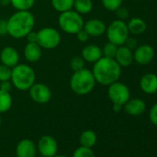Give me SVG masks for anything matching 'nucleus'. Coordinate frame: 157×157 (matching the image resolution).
I'll return each mask as SVG.
<instances>
[{
    "mask_svg": "<svg viewBox=\"0 0 157 157\" xmlns=\"http://www.w3.org/2000/svg\"><path fill=\"white\" fill-rule=\"evenodd\" d=\"M115 12H116V14H117V19H118V20H121V21L127 20V19L128 18V15H129L128 9L125 8V7H123V6L119 7Z\"/></svg>",
    "mask_w": 157,
    "mask_h": 157,
    "instance_id": "31",
    "label": "nucleus"
},
{
    "mask_svg": "<svg viewBox=\"0 0 157 157\" xmlns=\"http://www.w3.org/2000/svg\"><path fill=\"white\" fill-rule=\"evenodd\" d=\"M115 60L117 62V64L121 67H129L134 62L133 51L129 49L128 46H126L125 44L120 45L117 47V50L115 56Z\"/></svg>",
    "mask_w": 157,
    "mask_h": 157,
    "instance_id": "16",
    "label": "nucleus"
},
{
    "mask_svg": "<svg viewBox=\"0 0 157 157\" xmlns=\"http://www.w3.org/2000/svg\"><path fill=\"white\" fill-rule=\"evenodd\" d=\"M57 21L60 30L67 34H76L83 29L84 25L82 15L78 14L74 10L60 13Z\"/></svg>",
    "mask_w": 157,
    "mask_h": 157,
    "instance_id": "5",
    "label": "nucleus"
},
{
    "mask_svg": "<svg viewBox=\"0 0 157 157\" xmlns=\"http://www.w3.org/2000/svg\"><path fill=\"white\" fill-rule=\"evenodd\" d=\"M35 157H44V156H43V155H40V156H35Z\"/></svg>",
    "mask_w": 157,
    "mask_h": 157,
    "instance_id": "42",
    "label": "nucleus"
},
{
    "mask_svg": "<svg viewBox=\"0 0 157 157\" xmlns=\"http://www.w3.org/2000/svg\"><path fill=\"white\" fill-rule=\"evenodd\" d=\"M11 77V67H9L3 64L0 65V82L10 81Z\"/></svg>",
    "mask_w": 157,
    "mask_h": 157,
    "instance_id": "30",
    "label": "nucleus"
},
{
    "mask_svg": "<svg viewBox=\"0 0 157 157\" xmlns=\"http://www.w3.org/2000/svg\"><path fill=\"white\" fill-rule=\"evenodd\" d=\"M128 33L134 35H140L143 33L147 29L146 22L140 18H132L127 23Z\"/></svg>",
    "mask_w": 157,
    "mask_h": 157,
    "instance_id": "20",
    "label": "nucleus"
},
{
    "mask_svg": "<svg viewBox=\"0 0 157 157\" xmlns=\"http://www.w3.org/2000/svg\"><path fill=\"white\" fill-rule=\"evenodd\" d=\"M10 82L14 88L25 92L36 82V74L34 69L28 64H18L11 68Z\"/></svg>",
    "mask_w": 157,
    "mask_h": 157,
    "instance_id": "4",
    "label": "nucleus"
},
{
    "mask_svg": "<svg viewBox=\"0 0 157 157\" xmlns=\"http://www.w3.org/2000/svg\"><path fill=\"white\" fill-rule=\"evenodd\" d=\"M97 141V135L94 130H84L80 136V143L82 146L93 148Z\"/></svg>",
    "mask_w": 157,
    "mask_h": 157,
    "instance_id": "21",
    "label": "nucleus"
},
{
    "mask_svg": "<svg viewBox=\"0 0 157 157\" xmlns=\"http://www.w3.org/2000/svg\"><path fill=\"white\" fill-rule=\"evenodd\" d=\"M94 8L92 0H74L73 10L81 15L89 14Z\"/></svg>",
    "mask_w": 157,
    "mask_h": 157,
    "instance_id": "22",
    "label": "nucleus"
},
{
    "mask_svg": "<svg viewBox=\"0 0 157 157\" xmlns=\"http://www.w3.org/2000/svg\"><path fill=\"white\" fill-rule=\"evenodd\" d=\"M12 96L10 92L0 90V114L8 112L12 106Z\"/></svg>",
    "mask_w": 157,
    "mask_h": 157,
    "instance_id": "23",
    "label": "nucleus"
},
{
    "mask_svg": "<svg viewBox=\"0 0 157 157\" xmlns=\"http://www.w3.org/2000/svg\"><path fill=\"white\" fill-rule=\"evenodd\" d=\"M60 42L61 34L53 27H44L37 32V44L43 49L51 50L56 48Z\"/></svg>",
    "mask_w": 157,
    "mask_h": 157,
    "instance_id": "7",
    "label": "nucleus"
},
{
    "mask_svg": "<svg viewBox=\"0 0 157 157\" xmlns=\"http://www.w3.org/2000/svg\"><path fill=\"white\" fill-rule=\"evenodd\" d=\"M140 90L147 94H153L157 93V75L154 73L144 74L140 81Z\"/></svg>",
    "mask_w": 157,
    "mask_h": 157,
    "instance_id": "17",
    "label": "nucleus"
},
{
    "mask_svg": "<svg viewBox=\"0 0 157 157\" xmlns=\"http://www.w3.org/2000/svg\"><path fill=\"white\" fill-rule=\"evenodd\" d=\"M121 67L115 58L102 56L94 63L92 72L94 76L96 83L103 86H109L117 82L121 75Z\"/></svg>",
    "mask_w": 157,
    "mask_h": 157,
    "instance_id": "2",
    "label": "nucleus"
},
{
    "mask_svg": "<svg viewBox=\"0 0 157 157\" xmlns=\"http://www.w3.org/2000/svg\"><path fill=\"white\" fill-rule=\"evenodd\" d=\"M117 45H116L113 43L107 42L104 47L102 48V53H103V56L105 57H109V58H115L117 50Z\"/></svg>",
    "mask_w": 157,
    "mask_h": 157,
    "instance_id": "27",
    "label": "nucleus"
},
{
    "mask_svg": "<svg viewBox=\"0 0 157 157\" xmlns=\"http://www.w3.org/2000/svg\"><path fill=\"white\" fill-rule=\"evenodd\" d=\"M7 34V21L0 19V35Z\"/></svg>",
    "mask_w": 157,
    "mask_h": 157,
    "instance_id": "37",
    "label": "nucleus"
},
{
    "mask_svg": "<svg viewBox=\"0 0 157 157\" xmlns=\"http://www.w3.org/2000/svg\"><path fill=\"white\" fill-rule=\"evenodd\" d=\"M126 46H128L129 49H131V50H133V49H135L137 46H138V42H137V40L136 39H134V38H131V37H129L128 36V38L127 39V41L125 42V44H124Z\"/></svg>",
    "mask_w": 157,
    "mask_h": 157,
    "instance_id": "35",
    "label": "nucleus"
},
{
    "mask_svg": "<svg viewBox=\"0 0 157 157\" xmlns=\"http://www.w3.org/2000/svg\"><path fill=\"white\" fill-rule=\"evenodd\" d=\"M95 84L96 82L92 70L86 67L73 71L69 81L71 91L78 95H86L92 93Z\"/></svg>",
    "mask_w": 157,
    "mask_h": 157,
    "instance_id": "3",
    "label": "nucleus"
},
{
    "mask_svg": "<svg viewBox=\"0 0 157 157\" xmlns=\"http://www.w3.org/2000/svg\"><path fill=\"white\" fill-rule=\"evenodd\" d=\"M37 152V146L35 143L29 140H21L16 147V156L17 157H35Z\"/></svg>",
    "mask_w": 157,
    "mask_h": 157,
    "instance_id": "14",
    "label": "nucleus"
},
{
    "mask_svg": "<svg viewBox=\"0 0 157 157\" xmlns=\"http://www.w3.org/2000/svg\"><path fill=\"white\" fill-rule=\"evenodd\" d=\"M72 157H95V154L92 148L81 146L74 151Z\"/></svg>",
    "mask_w": 157,
    "mask_h": 157,
    "instance_id": "26",
    "label": "nucleus"
},
{
    "mask_svg": "<svg viewBox=\"0 0 157 157\" xmlns=\"http://www.w3.org/2000/svg\"><path fill=\"white\" fill-rule=\"evenodd\" d=\"M122 108H123V105H117V104H113V110H114V112L118 113V112H120L122 110Z\"/></svg>",
    "mask_w": 157,
    "mask_h": 157,
    "instance_id": "38",
    "label": "nucleus"
},
{
    "mask_svg": "<svg viewBox=\"0 0 157 157\" xmlns=\"http://www.w3.org/2000/svg\"><path fill=\"white\" fill-rule=\"evenodd\" d=\"M13 88L12 82L10 81H4V82H0V90L5 91V92H10L11 91V89Z\"/></svg>",
    "mask_w": 157,
    "mask_h": 157,
    "instance_id": "34",
    "label": "nucleus"
},
{
    "mask_svg": "<svg viewBox=\"0 0 157 157\" xmlns=\"http://www.w3.org/2000/svg\"><path fill=\"white\" fill-rule=\"evenodd\" d=\"M107 95L113 104L124 105L130 98V91L126 84L117 81L108 86Z\"/></svg>",
    "mask_w": 157,
    "mask_h": 157,
    "instance_id": "8",
    "label": "nucleus"
},
{
    "mask_svg": "<svg viewBox=\"0 0 157 157\" xmlns=\"http://www.w3.org/2000/svg\"><path fill=\"white\" fill-rule=\"evenodd\" d=\"M0 61L1 64L12 68L19 64L20 54L16 48L12 46H6L0 52Z\"/></svg>",
    "mask_w": 157,
    "mask_h": 157,
    "instance_id": "12",
    "label": "nucleus"
},
{
    "mask_svg": "<svg viewBox=\"0 0 157 157\" xmlns=\"http://www.w3.org/2000/svg\"><path fill=\"white\" fill-rule=\"evenodd\" d=\"M24 58L29 63L38 62L43 56V48L37 43H28L23 49Z\"/></svg>",
    "mask_w": 157,
    "mask_h": 157,
    "instance_id": "18",
    "label": "nucleus"
},
{
    "mask_svg": "<svg viewBox=\"0 0 157 157\" xmlns=\"http://www.w3.org/2000/svg\"><path fill=\"white\" fill-rule=\"evenodd\" d=\"M69 65L73 71H77L85 67V61L82 56H73L70 59Z\"/></svg>",
    "mask_w": 157,
    "mask_h": 157,
    "instance_id": "29",
    "label": "nucleus"
},
{
    "mask_svg": "<svg viewBox=\"0 0 157 157\" xmlns=\"http://www.w3.org/2000/svg\"><path fill=\"white\" fill-rule=\"evenodd\" d=\"M105 34L108 42L113 43L117 46L123 45L129 36L127 23L125 21L118 19L113 21L108 27H106Z\"/></svg>",
    "mask_w": 157,
    "mask_h": 157,
    "instance_id": "6",
    "label": "nucleus"
},
{
    "mask_svg": "<svg viewBox=\"0 0 157 157\" xmlns=\"http://www.w3.org/2000/svg\"><path fill=\"white\" fill-rule=\"evenodd\" d=\"M25 38L27 39L28 43H37V33L32 31L31 33H29L27 34V36Z\"/></svg>",
    "mask_w": 157,
    "mask_h": 157,
    "instance_id": "36",
    "label": "nucleus"
},
{
    "mask_svg": "<svg viewBox=\"0 0 157 157\" xmlns=\"http://www.w3.org/2000/svg\"><path fill=\"white\" fill-rule=\"evenodd\" d=\"M81 56L83 58L85 62L94 64L103 56L102 48L94 44H87L82 48Z\"/></svg>",
    "mask_w": 157,
    "mask_h": 157,
    "instance_id": "19",
    "label": "nucleus"
},
{
    "mask_svg": "<svg viewBox=\"0 0 157 157\" xmlns=\"http://www.w3.org/2000/svg\"><path fill=\"white\" fill-rule=\"evenodd\" d=\"M51 5L56 11L62 13L73 10L74 0H51Z\"/></svg>",
    "mask_w": 157,
    "mask_h": 157,
    "instance_id": "24",
    "label": "nucleus"
},
{
    "mask_svg": "<svg viewBox=\"0 0 157 157\" xmlns=\"http://www.w3.org/2000/svg\"><path fill=\"white\" fill-rule=\"evenodd\" d=\"M54 157H67V156H65V155H59V154H56V155H55Z\"/></svg>",
    "mask_w": 157,
    "mask_h": 157,
    "instance_id": "40",
    "label": "nucleus"
},
{
    "mask_svg": "<svg viewBox=\"0 0 157 157\" xmlns=\"http://www.w3.org/2000/svg\"><path fill=\"white\" fill-rule=\"evenodd\" d=\"M1 115V114H0ZM1 123H2V118H1V116H0V126H1Z\"/></svg>",
    "mask_w": 157,
    "mask_h": 157,
    "instance_id": "41",
    "label": "nucleus"
},
{
    "mask_svg": "<svg viewBox=\"0 0 157 157\" xmlns=\"http://www.w3.org/2000/svg\"><path fill=\"white\" fill-rule=\"evenodd\" d=\"M0 4L4 5V6L9 5V4H10V0H0Z\"/></svg>",
    "mask_w": 157,
    "mask_h": 157,
    "instance_id": "39",
    "label": "nucleus"
},
{
    "mask_svg": "<svg viewBox=\"0 0 157 157\" xmlns=\"http://www.w3.org/2000/svg\"><path fill=\"white\" fill-rule=\"evenodd\" d=\"M29 94L33 102L40 105H44L48 103L52 98L51 89L42 82H35L29 89Z\"/></svg>",
    "mask_w": 157,
    "mask_h": 157,
    "instance_id": "9",
    "label": "nucleus"
},
{
    "mask_svg": "<svg viewBox=\"0 0 157 157\" xmlns=\"http://www.w3.org/2000/svg\"><path fill=\"white\" fill-rule=\"evenodd\" d=\"M133 1H139V0H133Z\"/></svg>",
    "mask_w": 157,
    "mask_h": 157,
    "instance_id": "43",
    "label": "nucleus"
},
{
    "mask_svg": "<svg viewBox=\"0 0 157 157\" xmlns=\"http://www.w3.org/2000/svg\"><path fill=\"white\" fill-rule=\"evenodd\" d=\"M76 35H77L78 40L80 41L81 43H86L89 40V38H90V35L87 33V32L84 29H82L78 33H77Z\"/></svg>",
    "mask_w": 157,
    "mask_h": 157,
    "instance_id": "33",
    "label": "nucleus"
},
{
    "mask_svg": "<svg viewBox=\"0 0 157 157\" xmlns=\"http://www.w3.org/2000/svg\"><path fill=\"white\" fill-rule=\"evenodd\" d=\"M123 108L128 115L138 117L144 113L146 109V104L140 98H129L123 105Z\"/></svg>",
    "mask_w": 157,
    "mask_h": 157,
    "instance_id": "15",
    "label": "nucleus"
},
{
    "mask_svg": "<svg viewBox=\"0 0 157 157\" xmlns=\"http://www.w3.org/2000/svg\"><path fill=\"white\" fill-rule=\"evenodd\" d=\"M155 56V51L150 44H141L137 46L133 51L134 62L139 65L150 64Z\"/></svg>",
    "mask_w": 157,
    "mask_h": 157,
    "instance_id": "11",
    "label": "nucleus"
},
{
    "mask_svg": "<svg viewBox=\"0 0 157 157\" xmlns=\"http://www.w3.org/2000/svg\"><path fill=\"white\" fill-rule=\"evenodd\" d=\"M103 7L108 11H116L122 6L123 0H101Z\"/></svg>",
    "mask_w": 157,
    "mask_h": 157,
    "instance_id": "28",
    "label": "nucleus"
},
{
    "mask_svg": "<svg viewBox=\"0 0 157 157\" xmlns=\"http://www.w3.org/2000/svg\"><path fill=\"white\" fill-rule=\"evenodd\" d=\"M83 29L87 32L90 37H98L105 33L106 25L102 20L90 19L87 21H84Z\"/></svg>",
    "mask_w": 157,
    "mask_h": 157,
    "instance_id": "13",
    "label": "nucleus"
},
{
    "mask_svg": "<svg viewBox=\"0 0 157 157\" xmlns=\"http://www.w3.org/2000/svg\"><path fill=\"white\" fill-rule=\"evenodd\" d=\"M35 17L30 10H16L7 20V34L14 39H22L33 31Z\"/></svg>",
    "mask_w": 157,
    "mask_h": 157,
    "instance_id": "1",
    "label": "nucleus"
},
{
    "mask_svg": "<svg viewBox=\"0 0 157 157\" xmlns=\"http://www.w3.org/2000/svg\"><path fill=\"white\" fill-rule=\"evenodd\" d=\"M37 151L40 155L44 157H54L57 154L58 145L56 139L50 135H44L40 138L37 144Z\"/></svg>",
    "mask_w": 157,
    "mask_h": 157,
    "instance_id": "10",
    "label": "nucleus"
},
{
    "mask_svg": "<svg viewBox=\"0 0 157 157\" xmlns=\"http://www.w3.org/2000/svg\"><path fill=\"white\" fill-rule=\"evenodd\" d=\"M35 4V0H10V5L16 10H30Z\"/></svg>",
    "mask_w": 157,
    "mask_h": 157,
    "instance_id": "25",
    "label": "nucleus"
},
{
    "mask_svg": "<svg viewBox=\"0 0 157 157\" xmlns=\"http://www.w3.org/2000/svg\"><path fill=\"white\" fill-rule=\"evenodd\" d=\"M149 119L154 126H157V103L154 104L150 109Z\"/></svg>",
    "mask_w": 157,
    "mask_h": 157,
    "instance_id": "32",
    "label": "nucleus"
}]
</instances>
